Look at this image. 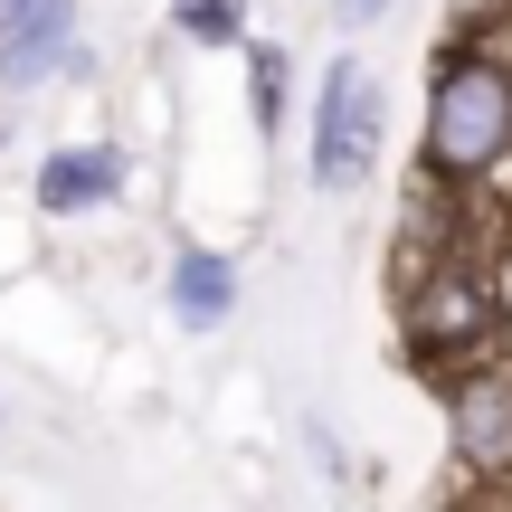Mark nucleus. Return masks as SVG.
<instances>
[{"mask_svg":"<svg viewBox=\"0 0 512 512\" xmlns=\"http://www.w3.org/2000/svg\"><path fill=\"white\" fill-rule=\"evenodd\" d=\"M380 143H389V95L361 57H332L323 86H313V190H361L380 171Z\"/></svg>","mask_w":512,"mask_h":512,"instance_id":"7ed1b4c3","label":"nucleus"},{"mask_svg":"<svg viewBox=\"0 0 512 512\" xmlns=\"http://www.w3.org/2000/svg\"><path fill=\"white\" fill-rule=\"evenodd\" d=\"M456 512H512V484H475V494H465Z\"/></svg>","mask_w":512,"mask_h":512,"instance_id":"9d476101","label":"nucleus"},{"mask_svg":"<svg viewBox=\"0 0 512 512\" xmlns=\"http://www.w3.org/2000/svg\"><path fill=\"white\" fill-rule=\"evenodd\" d=\"M512 162V57L446 38L427 76V124H418V181H494Z\"/></svg>","mask_w":512,"mask_h":512,"instance_id":"f257e3e1","label":"nucleus"},{"mask_svg":"<svg viewBox=\"0 0 512 512\" xmlns=\"http://www.w3.org/2000/svg\"><path fill=\"white\" fill-rule=\"evenodd\" d=\"M285 86H294V57L256 38L247 48V114H256V133H285Z\"/></svg>","mask_w":512,"mask_h":512,"instance_id":"6e6552de","label":"nucleus"},{"mask_svg":"<svg viewBox=\"0 0 512 512\" xmlns=\"http://www.w3.org/2000/svg\"><path fill=\"white\" fill-rule=\"evenodd\" d=\"M380 10H389V0H332V19H342V29H370Z\"/></svg>","mask_w":512,"mask_h":512,"instance_id":"9b49d317","label":"nucleus"},{"mask_svg":"<svg viewBox=\"0 0 512 512\" xmlns=\"http://www.w3.org/2000/svg\"><path fill=\"white\" fill-rule=\"evenodd\" d=\"M124 143H57L48 162H38V209L48 219H86V209H105V200H124Z\"/></svg>","mask_w":512,"mask_h":512,"instance_id":"39448f33","label":"nucleus"},{"mask_svg":"<svg viewBox=\"0 0 512 512\" xmlns=\"http://www.w3.org/2000/svg\"><path fill=\"white\" fill-rule=\"evenodd\" d=\"M494 342H503V285H494V266H418L408 275V294H399V361L418 370L427 389H456L475 361H494Z\"/></svg>","mask_w":512,"mask_h":512,"instance_id":"f03ea898","label":"nucleus"},{"mask_svg":"<svg viewBox=\"0 0 512 512\" xmlns=\"http://www.w3.org/2000/svg\"><path fill=\"white\" fill-rule=\"evenodd\" d=\"M171 29L190 48H247V0H171Z\"/></svg>","mask_w":512,"mask_h":512,"instance_id":"1a4fd4ad","label":"nucleus"},{"mask_svg":"<svg viewBox=\"0 0 512 512\" xmlns=\"http://www.w3.org/2000/svg\"><path fill=\"white\" fill-rule=\"evenodd\" d=\"M67 48H76V0H29L0 29V95H29L38 76H57Z\"/></svg>","mask_w":512,"mask_h":512,"instance_id":"423d86ee","label":"nucleus"},{"mask_svg":"<svg viewBox=\"0 0 512 512\" xmlns=\"http://www.w3.org/2000/svg\"><path fill=\"white\" fill-rule=\"evenodd\" d=\"M19 10H29V0H0V29H10V19H19Z\"/></svg>","mask_w":512,"mask_h":512,"instance_id":"f8f14e48","label":"nucleus"},{"mask_svg":"<svg viewBox=\"0 0 512 512\" xmlns=\"http://www.w3.org/2000/svg\"><path fill=\"white\" fill-rule=\"evenodd\" d=\"M446 446L465 484H512V361H475L446 389Z\"/></svg>","mask_w":512,"mask_h":512,"instance_id":"20e7f679","label":"nucleus"},{"mask_svg":"<svg viewBox=\"0 0 512 512\" xmlns=\"http://www.w3.org/2000/svg\"><path fill=\"white\" fill-rule=\"evenodd\" d=\"M162 294H171V323H181V332H219L228 313H238V256L181 247V256H171V275H162Z\"/></svg>","mask_w":512,"mask_h":512,"instance_id":"0eeeda50","label":"nucleus"}]
</instances>
